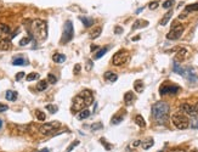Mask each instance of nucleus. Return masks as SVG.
<instances>
[{
  "label": "nucleus",
  "instance_id": "obj_1",
  "mask_svg": "<svg viewBox=\"0 0 198 152\" xmlns=\"http://www.w3.org/2000/svg\"><path fill=\"white\" fill-rule=\"evenodd\" d=\"M28 32L30 34V38L37 39L39 42H43L47 37V26L46 22L43 20H34L30 22V26H28Z\"/></svg>",
  "mask_w": 198,
  "mask_h": 152
},
{
  "label": "nucleus",
  "instance_id": "obj_2",
  "mask_svg": "<svg viewBox=\"0 0 198 152\" xmlns=\"http://www.w3.org/2000/svg\"><path fill=\"white\" fill-rule=\"evenodd\" d=\"M169 105L167 102L159 101L156 102L152 106V117L154 121H157L159 124H164L168 121L169 117Z\"/></svg>",
  "mask_w": 198,
  "mask_h": 152
},
{
  "label": "nucleus",
  "instance_id": "obj_3",
  "mask_svg": "<svg viewBox=\"0 0 198 152\" xmlns=\"http://www.w3.org/2000/svg\"><path fill=\"white\" fill-rule=\"evenodd\" d=\"M94 98L90 90H84L80 94H78L73 100V106H72V112H80L84 110V106L91 105Z\"/></svg>",
  "mask_w": 198,
  "mask_h": 152
},
{
  "label": "nucleus",
  "instance_id": "obj_4",
  "mask_svg": "<svg viewBox=\"0 0 198 152\" xmlns=\"http://www.w3.org/2000/svg\"><path fill=\"white\" fill-rule=\"evenodd\" d=\"M171 122H173L174 127L180 129V130H185L190 127V119L187 118L186 115H184V113H175V115H173Z\"/></svg>",
  "mask_w": 198,
  "mask_h": 152
},
{
  "label": "nucleus",
  "instance_id": "obj_5",
  "mask_svg": "<svg viewBox=\"0 0 198 152\" xmlns=\"http://www.w3.org/2000/svg\"><path fill=\"white\" fill-rule=\"evenodd\" d=\"M74 35V29H73V25H72V21H67L65 23V28H63V34L61 38V44H67L68 42H70L73 39Z\"/></svg>",
  "mask_w": 198,
  "mask_h": 152
},
{
  "label": "nucleus",
  "instance_id": "obj_6",
  "mask_svg": "<svg viewBox=\"0 0 198 152\" xmlns=\"http://www.w3.org/2000/svg\"><path fill=\"white\" fill-rule=\"evenodd\" d=\"M128 59H129V52L127 50H119L113 55L112 63L114 66H122L128 61Z\"/></svg>",
  "mask_w": 198,
  "mask_h": 152
},
{
  "label": "nucleus",
  "instance_id": "obj_7",
  "mask_svg": "<svg viewBox=\"0 0 198 152\" xmlns=\"http://www.w3.org/2000/svg\"><path fill=\"white\" fill-rule=\"evenodd\" d=\"M184 29H185V27L182 25H175L174 23V26L171 27L170 32L167 34V38L169 40H176V39H179V38L182 35Z\"/></svg>",
  "mask_w": 198,
  "mask_h": 152
},
{
  "label": "nucleus",
  "instance_id": "obj_8",
  "mask_svg": "<svg viewBox=\"0 0 198 152\" xmlns=\"http://www.w3.org/2000/svg\"><path fill=\"white\" fill-rule=\"evenodd\" d=\"M60 122H50V123H44L40 128H39V131H40V134L43 135H49L51 134V133L53 130H56L60 128Z\"/></svg>",
  "mask_w": 198,
  "mask_h": 152
},
{
  "label": "nucleus",
  "instance_id": "obj_9",
  "mask_svg": "<svg viewBox=\"0 0 198 152\" xmlns=\"http://www.w3.org/2000/svg\"><path fill=\"white\" fill-rule=\"evenodd\" d=\"M180 90L179 86L176 85H169V84H164L159 88V94L160 95H167V94H176Z\"/></svg>",
  "mask_w": 198,
  "mask_h": 152
},
{
  "label": "nucleus",
  "instance_id": "obj_10",
  "mask_svg": "<svg viewBox=\"0 0 198 152\" xmlns=\"http://www.w3.org/2000/svg\"><path fill=\"white\" fill-rule=\"evenodd\" d=\"M180 108H181V111H182L184 113H186V115L197 118L196 111H194V106H192V105H190V104H182L181 106H180Z\"/></svg>",
  "mask_w": 198,
  "mask_h": 152
},
{
  "label": "nucleus",
  "instance_id": "obj_11",
  "mask_svg": "<svg viewBox=\"0 0 198 152\" xmlns=\"http://www.w3.org/2000/svg\"><path fill=\"white\" fill-rule=\"evenodd\" d=\"M11 49V40L9 38H3V39H0V50L3 51H7Z\"/></svg>",
  "mask_w": 198,
  "mask_h": 152
},
{
  "label": "nucleus",
  "instance_id": "obj_12",
  "mask_svg": "<svg viewBox=\"0 0 198 152\" xmlns=\"http://www.w3.org/2000/svg\"><path fill=\"white\" fill-rule=\"evenodd\" d=\"M135 94L133 91H128V92H125L124 95V101L127 105H133V102L135 101Z\"/></svg>",
  "mask_w": 198,
  "mask_h": 152
},
{
  "label": "nucleus",
  "instance_id": "obj_13",
  "mask_svg": "<svg viewBox=\"0 0 198 152\" xmlns=\"http://www.w3.org/2000/svg\"><path fill=\"white\" fill-rule=\"evenodd\" d=\"M12 65H15V66H27L28 61L26 59H23L22 56H17V57H13Z\"/></svg>",
  "mask_w": 198,
  "mask_h": 152
},
{
  "label": "nucleus",
  "instance_id": "obj_14",
  "mask_svg": "<svg viewBox=\"0 0 198 152\" xmlns=\"http://www.w3.org/2000/svg\"><path fill=\"white\" fill-rule=\"evenodd\" d=\"M148 26V21L145 20H136L133 25V29H140V28H145Z\"/></svg>",
  "mask_w": 198,
  "mask_h": 152
},
{
  "label": "nucleus",
  "instance_id": "obj_15",
  "mask_svg": "<svg viewBox=\"0 0 198 152\" xmlns=\"http://www.w3.org/2000/svg\"><path fill=\"white\" fill-rule=\"evenodd\" d=\"M186 55H187V50L185 49H180L177 55H176V57H175V62H181L186 59Z\"/></svg>",
  "mask_w": 198,
  "mask_h": 152
},
{
  "label": "nucleus",
  "instance_id": "obj_16",
  "mask_svg": "<svg viewBox=\"0 0 198 152\" xmlns=\"http://www.w3.org/2000/svg\"><path fill=\"white\" fill-rule=\"evenodd\" d=\"M124 113H125V111H120L119 113H117L116 116H113L112 117V124H119L123 119H124Z\"/></svg>",
  "mask_w": 198,
  "mask_h": 152
},
{
  "label": "nucleus",
  "instance_id": "obj_17",
  "mask_svg": "<svg viewBox=\"0 0 198 152\" xmlns=\"http://www.w3.org/2000/svg\"><path fill=\"white\" fill-rule=\"evenodd\" d=\"M105 78L108 80V82H111V83H113V82H116L117 79H118V75L116 74V73H113V72H106L105 73Z\"/></svg>",
  "mask_w": 198,
  "mask_h": 152
},
{
  "label": "nucleus",
  "instance_id": "obj_18",
  "mask_svg": "<svg viewBox=\"0 0 198 152\" xmlns=\"http://www.w3.org/2000/svg\"><path fill=\"white\" fill-rule=\"evenodd\" d=\"M5 98L7 101H16L17 99V92L13 91V90H7L6 94H5Z\"/></svg>",
  "mask_w": 198,
  "mask_h": 152
},
{
  "label": "nucleus",
  "instance_id": "obj_19",
  "mask_svg": "<svg viewBox=\"0 0 198 152\" xmlns=\"http://www.w3.org/2000/svg\"><path fill=\"white\" fill-rule=\"evenodd\" d=\"M171 16H173V10H169V11L164 15V17L160 20V22H159V23H160V26H165V25L169 22V20L171 18Z\"/></svg>",
  "mask_w": 198,
  "mask_h": 152
},
{
  "label": "nucleus",
  "instance_id": "obj_20",
  "mask_svg": "<svg viewBox=\"0 0 198 152\" xmlns=\"http://www.w3.org/2000/svg\"><path fill=\"white\" fill-rule=\"evenodd\" d=\"M52 60L55 61L56 63H62V62L66 61V56L63 54H55L52 56Z\"/></svg>",
  "mask_w": 198,
  "mask_h": 152
},
{
  "label": "nucleus",
  "instance_id": "obj_21",
  "mask_svg": "<svg viewBox=\"0 0 198 152\" xmlns=\"http://www.w3.org/2000/svg\"><path fill=\"white\" fill-rule=\"evenodd\" d=\"M89 116H90V111H89V110H82V111L78 113L77 118H78L79 121H83V119L89 118Z\"/></svg>",
  "mask_w": 198,
  "mask_h": 152
},
{
  "label": "nucleus",
  "instance_id": "obj_22",
  "mask_svg": "<svg viewBox=\"0 0 198 152\" xmlns=\"http://www.w3.org/2000/svg\"><path fill=\"white\" fill-rule=\"evenodd\" d=\"M143 82L142 80H140V79H137V80H135V83H134V89H135V91L136 92H142L143 91Z\"/></svg>",
  "mask_w": 198,
  "mask_h": 152
},
{
  "label": "nucleus",
  "instance_id": "obj_23",
  "mask_svg": "<svg viewBox=\"0 0 198 152\" xmlns=\"http://www.w3.org/2000/svg\"><path fill=\"white\" fill-rule=\"evenodd\" d=\"M79 18H80V21L84 23V26H85L86 28L91 27V26L94 25V20H93V18H89V17H79Z\"/></svg>",
  "mask_w": 198,
  "mask_h": 152
},
{
  "label": "nucleus",
  "instance_id": "obj_24",
  "mask_svg": "<svg viewBox=\"0 0 198 152\" xmlns=\"http://www.w3.org/2000/svg\"><path fill=\"white\" fill-rule=\"evenodd\" d=\"M135 123H136L140 128H145V127H146V122H145V119H143V117L140 116V115H137V116L135 117Z\"/></svg>",
  "mask_w": 198,
  "mask_h": 152
},
{
  "label": "nucleus",
  "instance_id": "obj_25",
  "mask_svg": "<svg viewBox=\"0 0 198 152\" xmlns=\"http://www.w3.org/2000/svg\"><path fill=\"white\" fill-rule=\"evenodd\" d=\"M153 139L152 138H150L147 141H145V142H141V145H142V148L143 150H148V148H151L152 146H153Z\"/></svg>",
  "mask_w": 198,
  "mask_h": 152
},
{
  "label": "nucleus",
  "instance_id": "obj_26",
  "mask_svg": "<svg viewBox=\"0 0 198 152\" xmlns=\"http://www.w3.org/2000/svg\"><path fill=\"white\" fill-rule=\"evenodd\" d=\"M46 88H47V80H40L37 84V90L38 91H44Z\"/></svg>",
  "mask_w": 198,
  "mask_h": 152
},
{
  "label": "nucleus",
  "instance_id": "obj_27",
  "mask_svg": "<svg viewBox=\"0 0 198 152\" xmlns=\"http://www.w3.org/2000/svg\"><path fill=\"white\" fill-rule=\"evenodd\" d=\"M173 69H174V72H176V73H179V74H181V75H184V74H185V69L180 67V65H179L177 62H174Z\"/></svg>",
  "mask_w": 198,
  "mask_h": 152
},
{
  "label": "nucleus",
  "instance_id": "obj_28",
  "mask_svg": "<svg viewBox=\"0 0 198 152\" xmlns=\"http://www.w3.org/2000/svg\"><path fill=\"white\" fill-rule=\"evenodd\" d=\"M108 49H110L108 46H106V48H103V49L99 50V51L96 52V55H95V59H96V60H97V59H101L102 56H103V55H105V54H106L107 51H108Z\"/></svg>",
  "mask_w": 198,
  "mask_h": 152
},
{
  "label": "nucleus",
  "instance_id": "obj_29",
  "mask_svg": "<svg viewBox=\"0 0 198 152\" xmlns=\"http://www.w3.org/2000/svg\"><path fill=\"white\" fill-rule=\"evenodd\" d=\"M101 32H102V28H101V27H96V28L91 32V35H90V37H91V39H96V38L101 34Z\"/></svg>",
  "mask_w": 198,
  "mask_h": 152
},
{
  "label": "nucleus",
  "instance_id": "obj_30",
  "mask_svg": "<svg viewBox=\"0 0 198 152\" xmlns=\"http://www.w3.org/2000/svg\"><path fill=\"white\" fill-rule=\"evenodd\" d=\"M191 11H198V3H196V4H191V5L186 6V9H185V13L191 12Z\"/></svg>",
  "mask_w": 198,
  "mask_h": 152
},
{
  "label": "nucleus",
  "instance_id": "obj_31",
  "mask_svg": "<svg viewBox=\"0 0 198 152\" xmlns=\"http://www.w3.org/2000/svg\"><path fill=\"white\" fill-rule=\"evenodd\" d=\"M37 79H39V74L35 73V72L29 73V74L27 75V80H28V82H33V80H37Z\"/></svg>",
  "mask_w": 198,
  "mask_h": 152
},
{
  "label": "nucleus",
  "instance_id": "obj_32",
  "mask_svg": "<svg viewBox=\"0 0 198 152\" xmlns=\"http://www.w3.org/2000/svg\"><path fill=\"white\" fill-rule=\"evenodd\" d=\"M79 144H80V141H79V140H76V141H73V142H72V144H70V145L67 147L66 152H72V150H74V148H76V147L79 145Z\"/></svg>",
  "mask_w": 198,
  "mask_h": 152
},
{
  "label": "nucleus",
  "instance_id": "obj_33",
  "mask_svg": "<svg viewBox=\"0 0 198 152\" xmlns=\"http://www.w3.org/2000/svg\"><path fill=\"white\" fill-rule=\"evenodd\" d=\"M35 115H37V118H38L39 121H45V119H46L45 113H44V112H42L40 110H37V111H35Z\"/></svg>",
  "mask_w": 198,
  "mask_h": 152
},
{
  "label": "nucleus",
  "instance_id": "obj_34",
  "mask_svg": "<svg viewBox=\"0 0 198 152\" xmlns=\"http://www.w3.org/2000/svg\"><path fill=\"white\" fill-rule=\"evenodd\" d=\"M0 33L1 34H9L10 33V27L6 25H0Z\"/></svg>",
  "mask_w": 198,
  "mask_h": 152
},
{
  "label": "nucleus",
  "instance_id": "obj_35",
  "mask_svg": "<svg viewBox=\"0 0 198 152\" xmlns=\"http://www.w3.org/2000/svg\"><path fill=\"white\" fill-rule=\"evenodd\" d=\"M47 82H49L50 84H55V83L57 82V78L55 77V74L49 73V74H47Z\"/></svg>",
  "mask_w": 198,
  "mask_h": 152
},
{
  "label": "nucleus",
  "instance_id": "obj_36",
  "mask_svg": "<svg viewBox=\"0 0 198 152\" xmlns=\"http://www.w3.org/2000/svg\"><path fill=\"white\" fill-rule=\"evenodd\" d=\"M30 40H32V38H30V37H24V38H22V39L20 40V45H21V46H24V45L29 44Z\"/></svg>",
  "mask_w": 198,
  "mask_h": 152
},
{
  "label": "nucleus",
  "instance_id": "obj_37",
  "mask_svg": "<svg viewBox=\"0 0 198 152\" xmlns=\"http://www.w3.org/2000/svg\"><path fill=\"white\" fill-rule=\"evenodd\" d=\"M173 5H174V0H165L162 6H163L164 9H170Z\"/></svg>",
  "mask_w": 198,
  "mask_h": 152
},
{
  "label": "nucleus",
  "instance_id": "obj_38",
  "mask_svg": "<svg viewBox=\"0 0 198 152\" xmlns=\"http://www.w3.org/2000/svg\"><path fill=\"white\" fill-rule=\"evenodd\" d=\"M46 110L50 112V113H56L57 112V106H55V105H47L46 106Z\"/></svg>",
  "mask_w": 198,
  "mask_h": 152
},
{
  "label": "nucleus",
  "instance_id": "obj_39",
  "mask_svg": "<svg viewBox=\"0 0 198 152\" xmlns=\"http://www.w3.org/2000/svg\"><path fill=\"white\" fill-rule=\"evenodd\" d=\"M190 125H191V128H193V129H197V128H198V118L193 117V119L190 122Z\"/></svg>",
  "mask_w": 198,
  "mask_h": 152
},
{
  "label": "nucleus",
  "instance_id": "obj_40",
  "mask_svg": "<svg viewBox=\"0 0 198 152\" xmlns=\"http://www.w3.org/2000/svg\"><path fill=\"white\" fill-rule=\"evenodd\" d=\"M100 141H101V144H102V145L105 146V148H106L107 151H110V150L112 148V145H110V144L107 142V141H106L105 139H100Z\"/></svg>",
  "mask_w": 198,
  "mask_h": 152
},
{
  "label": "nucleus",
  "instance_id": "obj_41",
  "mask_svg": "<svg viewBox=\"0 0 198 152\" xmlns=\"http://www.w3.org/2000/svg\"><path fill=\"white\" fill-rule=\"evenodd\" d=\"M24 74H26L24 72H19V73L16 74V80H21L24 77Z\"/></svg>",
  "mask_w": 198,
  "mask_h": 152
},
{
  "label": "nucleus",
  "instance_id": "obj_42",
  "mask_svg": "<svg viewBox=\"0 0 198 152\" xmlns=\"http://www.w3.org/2000/svg\"><path fill=\"white\" fill-rule=\"evenodd\" d=\"M148 7H150L151 10H156V9L158 7V1H153V3H151V4L148 5Z\"/></svg>",
  "mask_w": 198,
  "mask_h": 152
},
{
  "label": "nucleus",
  "instance_id": "obj_43",
  "mask_svg": "<svg viewBox=\"0 0 198 152\" xmlns=\"http://www.w3.org/2000/svg\"><path fill=\"white\" fill-rule=\"evenodd\" d=\"M7 110H9L7 105H4V104H0V113H1V112H4V111H7Z\"/></svg>",
  "mask_w": 198,
  "mask_h": 152
},
{
  "label": "nucleus",
  "instance_id": "obj_44",
  "mask_svg": "<svg viewBox=\"0 0 198 152\" xmlns=\"http://www.w3.org/2000/svg\"><path fill=\"white\" fill-rule=\"evenodd\" d=\"M91 67H93V61L91 60H88V62H86V69L90 71V69H91Z\"/></svg>",
  "mask_w": 198,
  "mask_h": 152
},
{
  "label": "nucleus",
  "instance_id": "obj_45",
  "mask_svg": "<svg viewBox=\"0 0 198 152\" xmlns=\"http://www.w3.org/2000/svg\"><path fill=\"white\" fill-rule=\"evenodd\" d=\"M114 33H116V34H120V33H123V28L119 27V26H117V27L114 28Z\"/></svg>",
  "mask_w": 198,
  "mask_h": 152
},
{
  "label": "nucleus",
  "instance_id": "obj_46",
  "mask_svg": "<svg viewBox=\"0 0 198 152\" xmlns=\"http://www.w3.org/2000/svg\"><path fill=\"white\" fill-rule=\"evenodd\" d=\"M80 69H82L80 65H76V67H74V74H78L80 72Z\"/></svg>",
  "mask_w": 198,
  "mask_h": 152
},
{
  "label": "nucleus",
  "instance_id": "obj_47",
  "mask_svg": "<svg viewBox=\"0 0 198 152\" xmlns=\"http://www.w3.org/2000/svg\"><path fill=\"white\" fill-rule=\"evenodd\" d=\"M101 128H102V124H93V125H91V129H93V130L101 129Z\"/></svg>",
  "mask_w": 198,
  "mask_h": 152
},
{
  "label": "nucleus",
  "instance_id": "obj_48",
  "mask_svg": "<svg viewBox=\"0 0 198 152\" xmlns=\"http://www.w3.org/2000/svg\"><path fill=\"white\" fill-rule=\"evenodd\" d=\"M140 145H141V141H140V140H136V141H134L133 147H137V146H140Z\"/></svg>",
  "mask_w": 198,
  "mask_h": 152
},
{
  "label": "nucleus",
  "instance_id": "obj_49",
  "mask_svg": "<svg viewBox=\"0 0 198 152\" xmlns=\"http://www.w3.org/2000/svg\"><path fill=\"white\" fill-rule=\"evenodd\" d=\"M194 111H196V116H197V118H198V102H197L196 106H194Z\"/></svg>",
  "mask_w": 198,
  "mask_h": 152
},
{
  "label": "nucleus",
  "instance_id": "obj_50",
  "mask_svg": "<svg viewBox=\"0 0 198 152\" xmlns=\"http://www.w3.org/2000/svg\"><path fill=\"white\" fill-rule=\"evenodd\" d=\"M97 49H99V46H96V45H91V48H90V50H91V51H95Z\"/></svg>",
  "mask_w": 198,
  "mask_h": 152
},
{
  "label": "nucleus",
  "instance_id": "obj_51",
  "mask_svg": "<svg viewBox=\"0 0 198 152\" xmlns=\"http://www.w3.org/2000/svg\"><path fill=\"white\" fill-rule=\"evenodd\" d=\"M38 152H49V150H47V148H44V150H42V151H38Z\"/></svg>",
  "mask_w": 198,
  "mask_h": 152
},
{
  "label": "nucleus",
  "instance_id": "obj_52",
  "mask_svg": "<svg viewBox=\"0 0 198 152\" xmlns=\"http://www.w3.org/2000/svg\"><path fill=\"white\" fill-rule=\"evenodd\" d=\"M1 128H3V121L0 119V129H1Z\"/></svg>",
  "mask_w": 198,
  "mask_h": 152
},
{
  "label": "nucleus",
  "instance_id": "obj_53",
  "mask_svg": "<svg viewBox=\"0 0 198 152\" xmlns=\"http://www.w3.org/2000/svg\"><path fill=\"white\" fill-rule=\"evenodd\" d=\"M190 152H198L197 150H192V151H190Z\"/></svg>",
  "mask_w": 198,
  "mask_h": 152
},
{
  "label": "nucleus",
  "instance_id": "obj_54",
  "mask_svg": "<svg viewBox=\"0 0 198 152\" xmlns=\"http://www.w3.org/2000/svg\"><path fill=\"white\" fill-rule=\"evenodd\" d=\"M170 152H182V151H170Z\"/></svg>",
  "mask_w": 198,
  "mask_h": 152
}]
</instances>
